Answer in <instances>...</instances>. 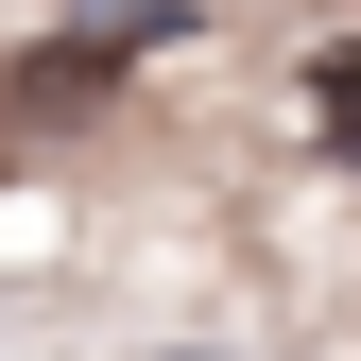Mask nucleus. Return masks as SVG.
<instances>
[{"instance_id": "f257e3e1", "label": "nucleus", "mask_w": 361, "mask_h": 361, "mask_svg": "<svg viewBox=\"0 0 361 361\" xmlns=\"http://www.w3.org/2000/svg\"><path fill=\"white\" fill-rule=\"evenodd\" d=\"M310 138L361 172V35H327V52H310Z\"/></svg>"}, {"instance_id": "f03ea898", "label": "nucleus", "mask_w": 361, "mask_h": 361, "mask_svg": "<svg viewBox=\"0 0 361 361\" xmlns=\"http://www.w3.org/2000/svg\"><path fill=\"white\" fill-rule=\"evenodd\" d=\"M172 361H207V344H172Z\"/></svg>"}]
</instances>
